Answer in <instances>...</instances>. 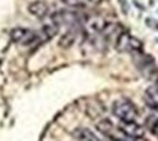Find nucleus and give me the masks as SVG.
<instances>
[{
  "label": "nucleus",
  "instance_id": "obj_1",
  "mask_svg": "<svg viewBox=\"0 0 158 141\" xmlns=\"http://www.w3.org/2000/svg\"><path fill=\"white\" fill-rule=\"evenodd\" d=\"M112 112L122 124H131V122H138L139 119V112L134 103L126 97H120L118 99L113 105H112Z\"/></svg>",
  "mask_w": 158,
  "mask_h": 141
},
{
  "label": "nucleus",
  "instance_id": "obj_2",
  "mask_svg": "<svg viewBox=\"0 0 158 141\" xmlns=\"http://www.w3.org/2000/svg\"><path fill=\"white\" fill-rule=\"evenodd\" d=\"M96 128L100 134L107 138L109 141H135L132 137H129L123 131V128L116 125L110 121L109 118H103L96 122Z\"/></svg>",
  "mask_w": 158,
  "mask_h": 141
},
{
  "label": "nucleus",
  "instance_id": "obj_3",
  "mask_svg": "<svg viewBox=\"0 0 158 141\" xmlns=\"http://www.w3.org/2000/svg\"><path fill=\"white\" fill-rule=\"evenodd\" d=\"M134 63L145 79L151 80L152 83H158V67L151 55L144 54V51L134 54Z\"/></svg>",
  "mask_w": 158,
  "mask_h": 141
},
{
  "label": "nucleus",
  "instance_id": "obj_4",
  "mask_svg": "<svg viewBox=\"0 0 158 141\" xmlns=\"http://www.w3.org/2000/svg\"><path fill=\"white\" fill-rule=\"evenodd\" d=\"M113 45H115L116 51H119V53H131L132 55L144 51V44L136 36H132L128 31L120 32Z\"/></svg>",
  "mask_w": 158,
  "mask_h": 141
},
{
  "label": "nucleus",
  "instance_id": "obj_5",
  "mask_svg": "<svg viewBox=\"0 0 158 141\" xmlns=\"http://www.w3.org/2000/svg\"><path fill=\"white\" fill-rule=\"evenodd\" d=\"M106 24H107V22H106L102 16L90 15V16H87L86 20H84V28H86L87 34L90 35L91 38H94V36H97V35L103 31V28L106 26Z\"/></svg>",
  "mask_w": 158,
  "mask_h": 141
},
{
  "label": "nucleus",
  "instance_id": "obj_6",
  "mask_svg": "<svg viewBox=\"0 0 158 141\" xmlns=\"http://www.w3.org/2000/svg\"><path fill=\"white\" fill-rule=\"evenodd\" d=\"M28 10L32 16L38 18V19H44V18L48 16V13H49V6H48V3L44 2V0H35V2H32V3L28 6Z\"/></svg>",
  "mask_w": 158,
  "mask_h": 141
},
{
  "label": "nucleus",
  "instance_id": "obj_7",
  "mask_svg": "<svg viewBox=\"0 0 158 141\" xmlns=\"http://www.w3.org/2000/svg\"><path fill=\"white\" fill-rule=\"evenodd\" d=\"M144 102L149 109L157 111L158 109V86L152 84L149 88L145 89L144 92Z\"/></svg>",
  "mask_w": 158,
  "mask_h": 141
},
{
  "label": "nucleus",
  "instance_id": "obj_8",
  "mask_svg": "<svg viewBox=\"0 0 158 141\" xmlns=\"http://www.w3.org/2000/svg\"><path fill=\"white\" fill-rule=\"evenodd\" d=\"M71 135L74 137L77 141H102L93 131H90L89 128H83V126L73 130Z\"/></svg>",
  "mask_w": 158,
  "mask_h": 141
},
{
  "label": "nucleus",
  "instance_id": "obj_9",
  "mask_svg": "<svg viewBox=\"0 0 158 141\" xmlns=\"http://www.w3.org/2000/svg\"><path fill=\"white\" fill-rule=\"evenodd\" d=\"M76 36H77V32L74 28H70V29L65 32V34L62 35L60 41H58V45L61 47V48H70L74 42H76Z\"/></svg>",
  "mask_w": 158,
  "mask_h": 141
},
{
  "label": "nucleus",
  "instance_id": "obj_10",
  "mask_svg": "<svg viewBox=\"0 0 158 141\" xmlns=\"http://www.w3.org/2000/svg\"><path fill=\"white\" fill-rule=\"evenodd\" d=\"M147 126L152 135L158 137V115H151L147 121Z\"/></svg>",
  "mask_w": 158,
  "mask_h": 141
},
{
  "label": "nucleus",
  "instance_id": "obj_11",
  "mask_svg": "<svg viewBox=\"0 0 158 141\" xmlns=\"http://www.w3.org/2000/svg\"><path fill=\"white\" fill-rule=\"evenodd\" d=\"M62 2L70 6H83L84 5V0H62Z\"/></svg>",
  "mask_w": 158,
  "mask_h": 141
},
{
  "label": "nucleus",
  "instance_id": "obj_12",
  "mask_svg": "<svg viewBox=\"0 0 158 141\" xmlns=\"http://www.w3.org/2000/svg\"><path fill=\"white\" fill-rule=\"evenodd\" d=\"M89 2H90V3H100L102 0H89Z\"/></svg>",
  "mask_w": 158,
  "mask_h": 141
}]
</instances>
